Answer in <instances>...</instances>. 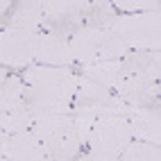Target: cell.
I'll list each match as a JSON object with an SVG mask.
<instances>
[{
    "label": "cell",
    "instance_id": "obj_1",
    "mask_svg": "<svg viewBox=\"0 0 161 161\" xmlns=\"http://www.w3.org/2000/svg\"><path fill=\"white\" fill-rule=\"evenodd\" d=\"M68 46H70V55L75 59V66L123 59L132 52L109 30H89V27H82L80 32H75L68 39Z\"/></svg>",
    "mask_w": 161,
    "mask_h": 161
},
{
    "label": "cell",
    "instance_id": "obj_2",
    "mask_svg": "<svg viewBox=\"0 0 161 161\" xmlns=\"http://www.w3.org/2000/svg\"><path fill=\"white\" fill-rule=\"evenodd\" d=\"M161 12L150 9L141 14H118L109 25V32L116 34L130 50H150L159 52L161 30H159Z\"/></svg>",
    "mask_w": 161,
    "mask_h": 161
},
{
    "label": "cell",
    "instance_id": "obj_3",
    "mask_svg": "<svg viewBox=\"0 0 161 161\" xmlns=\"http://www.w3.org/2000/svg\"><path fill=\"white\" fill-rule=\"evenodd\" d=\"M127 109H130V104L123 98H118L114 91L80 75L77 91H75L73 104H70V114L89 116L93 120H98V118H109V116H125Z\"/></svg>",
    "mask_w": 161,
    "mask_h": 161
},
{
    "label": "cell",
    "instance_id": "obj_4",
    "mask_svg": "<svg viewBox=\"0 0 161 161\" xmlns=\"http://www.w3.org/2000/svg\"><path fill=\"white\" fill-rule=\"evenodd\" d=\"M20 80H23L25 86L34 89L39 93L73 104V95L77 91L80 75L73 73V68H55V66L32 64L20 73Z\"/></svg>",
    "mask_w": 161,
    "mask_h": 161
},
{
    "label": "cell",
    "instance_id": "obj_5",
    "mask_svg": "<svg viewBox=\"0 0 161 161\" xmlns=\"http://www.w3.org/2000/svg\"><path fill=\"white\" fill-rule=\"evenodd\" d=\"M84 9L86 0H43L41 32L70 39L84 27Z\"/></svg>",
    "mask_w": 161,
    "mask_h": 161
},
{
    "label": "cell",
    "instance_id": "obj_6",
    "mask_svg": "<svg viewBox=\"0 0 161 161\" xmlns=\"http://www.w3.org/2000/svg\"><path fill=\"white\" fill-rule=\"evenodd\" d=\"M130 141H132V132H130L127 118L125 116H109V118H98V120H93L86 147L93 150V152L118 157L127 147Z\"/></svg>",
    "mask_w": 161,
    "mask_h": 161
},
{
    "label": "cell",
    "instance_id": "obj_7",
    "mask_svg": "<svg viewBox=\"0 0 161 161\" xmlns=\"http://www.w3.org/2000/svg\"><path fill=\"white\" fill-rule=\"evenodd\" d=\"M39 32L0 30V66L25 70L34 64V39Z\"/></svg>",
    "mask_w": 161,
    "mask_h": 161
},
{
    "label": "cell",
    "instance_id": "obj_8",
    "mask_svg": "<svg viewBox=\"0 0 161 161\" xmlns=\"http://www.w3.org/2000/svg\"><path fill=\"white\" fill-rule=\"evenodd\" d=\"M114 93L132 107H159V82L147 75H127L114 86Z\"/></svg>",
    "mask_w": 161,
    "mask_h": 161
},
{
    "label": "cell",
    "instance_id": "obj_9",
    "mask_svg": "<svg viewBox=\"0 0 161 161\" xmlns=\"http://www.w3.org/2000/svg\"><path fill=\"white\" fill-rule=\"evenodd\" d=\"M34 64L55 68H75L68 39H61L50 32H39L34 39Z\"/></svg>",
    "mask_w": 161,
    "mask_h": 161
},
{
    "label": "cell",
    "instance_id": "obj_10",
    "mask_svg": "<svg viewBox=\"0 0 161 161\" xmlns=\"http://www.w3.org/2000/svg\"><path fill=\"white\" fill-rule=\"evenodd\" d=\"M0 157L9 161H48L43 145L30 130L0 136Z\"/></svg>",
    "mask_w": 161,
    "mask_h": 161
},
{
    "label": "cell",
    "instance_id": "obj_11",
    "mask_svg": "<svg viewBox=\"0 0 161 161\" xmlns=\"http://www.w3.org/2000/svg\"><path fill=\"white\" fill-rule=\"evenodd\" d=\"M134 141H145L159 145L161 141V114L159 107H132L125 114Z\"/></svg>",
    "mask_w": 161,
    "mask_h": 161
},
{
    "label": "cell",
    "instance_id": "obj_12",
    "mask_svg": "<svg viewBox=\"0 0 161 161\" xmlns=\"http://www.w3.org/2000/svg\"><path fill=\"white\" fill-rule=\"evenodd\" d=\"M43 16V0H23L12 3L5 18L0 20V30H18V32H41Z\"/></svg>",
    "mask_w": 161,
    "mask_h": 161
},
{
    "label": "cell",
    "instance_id": "obj_13",
    "mask_svg": "<svg viewBox=\"0 0 161 161\" xmlns=\"http://www.w3.org/2000/svg\"><path fill=\"white\" fill-rule=\"evenodd\" d=\"M23 104H25V109L32 114L34 120L70 114V102H64V100H57V98H50V95H43V93L34 91V89H30V86H25V91H23Z\"/></svg>",
    "mask_w": 161,
    "mask_h": 161
},
{
    "label": "cell",
    "instance_id": "obj_14",
    "mask_svg": "<svg viewBox=\"0 0 161 161\" xmlns=\"http://www.w3.org/2000/svg\"><path fill=\"white\" fill-rule=\"evenodd\" d=\"M127 75H147L150 80L159 82V75H161L159 52L132 50L127 57L120 59V77H127Z\"/></svg>",
    "mask_w": 161,
    "mask_h": 161
},
{
    "label": "cell",
    "instance_id": "obj_15",
    "mask_svg": "<svg viewBox=\"0 0 161 161\" xmlns=\"http://www.w3.org/2000/svg\"><path fill=\"white\" fill-rule=\"evenodd\" d=\"M82 75L100 86L114 91V86L120 80V59H109V61H95V64H84V66H75Z\"/></svg>",
    "mask_w": 161,
    "mask_h": 161
},
{
    "label": "cell",
    "instance_id": "obj_16",
    "mask_svg": "<svg viewBox=\"0 0 161 161\" xmlns=\"http://www.w3.org/2000/svg\"><path fill=\"white\" fill-rule=\"evenodd\" d=\"M118 12L109 0H95V3H86L84 9V27L89 30H109V25L116 20Z\"/></svg>",
    "mask_w": 161,
    "mask_h": 161
},
{
    "label": "cell",
    "instance_id": "obj_17",
    "mask_svg": "<svg viewBox=\"0 0 161 161\" xmlns=\"http://www.w3.org/2000/svg\"><path fill=\"white\" fill-rule=\"evenodd\" d=\"M23 91L25 84L20 75H7V80L0 86V114H9L23 104Z\"/></svg>",
    "mask_w": 161,
    "mask_h": 161
},
{
    "label": "cell",
    "instance_id": "obj_18",
    "mask_svg": "<svg viewBox=\"0 0 161 161\" xmlns=\"http://www.w3.org/2000/svg\"><path fill=\"white\" fill-rule=\"evenodd\" d=\"M118 161H161V150L154 143L145 141H132L127 143V147L118 154Z\"/></svg>",
    "mask_w": 161,
    "mask_h": 161
},
{
    "label": "cell",
    "instance_id": "obj_19",
    "mask_svg": "<svg viewBox=\"0 0 161 161\" xmlns=\"http://www.w3.org/2000/svg\"><path fill=\"white\" fill-rule=\"evenodd\" d=\"M34 118L25 109V104H20L18 109L5 114V134H16V132H25L32 127Z\"/></svg>",
    "mask_w": 161,
    "mask_h": 161
},
{
    "label": "cell",
    "instance_id": "obj_20",
    "mask_svg": "<svg viewBox=\"0 0 161 161\" xmlns=\"http://www.w3.org/2000/svg\"><path fill=\"white\" fill-rule=\"evenodd\" d=\"M116 12L123 14H141V12H150V9H159V3H143V0H118V3H111Z\"/></svg>",
    "mask_w": 161,
    "mask_h": 161
},
{
    "label": "cell",
    "instance_id": "obj_21",
    "mask_svg": "<svg viewBox=\"0 0 161 161\" xmlns=\"http://www.w3.org/2000/svg\"><path fill=\"white\" fill-rule=\"evenodd\" d=\"M75 161H118V157H111V154H102V152H93V150L84 147L80 157Z\"/></svg>",
    "mask_w": 161,
    "mask_h": 161
},
{
    "label": "cell",
    "instance_id": "obj_22",
    "mask_svg": "<svg viewBox=\"0 0 161 161\" xmlns=\"http://www.w3.org/2000/svg\"><path fill=\"white\" fill-rule=\"evenodd\" d=\"M7 80V68H3L0 66V86H3V82Z\"/></svg>",
    "mask_w": 161,
    "mask_h": 161
},
{
    "label": "cell",
    "instance_id": "obj_23",
    "mask_svg": "<svg viewBox=\"0 0 161 161\" xmlns=\"http://www.w3.org/2000/svg\"><path fill=\"white\" fill-rule=\"evenodd\" d=\"M5 134V114H0V136Z\"/></svg>",
    "mask_w": 161,
    "mask_h": 161
},
{
    "label": "cell",
    "instance_id": "obj_24",
    "mask_svg": "<svg viewBox=\"0 0 161 161\" xmlns=\"http://www.w3.org/2000/svg\"><path fill=\"white\" fill-rule=\"evenodd\" d=\"M0 161H9V159H5V157H0Z\"/></svg>",
    "mask_w": 161,
    "mask_h": 161
}]
</instances>
